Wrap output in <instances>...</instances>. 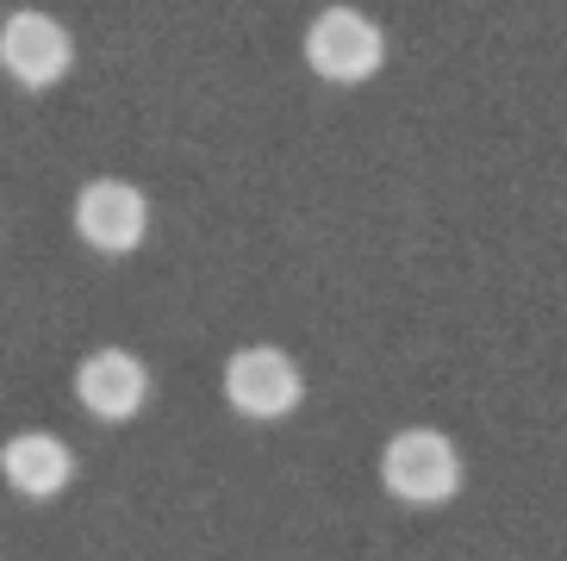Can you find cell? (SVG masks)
<instances>
[{"instance_id": "obj_5", "label": "cell", "mask_w": 567, "mask_h": 561, "mask_svg": "<svg viewBox=\"0 0 567 561\" xmlns=\"http://www.w3.org/2000/svg\"><path fill=\"white\" fill-rule=\"evenodd\" d=\"M75 237L87 249H101V256H132L144 237H151V200L144 187L118 182V175H101V182H87L75 194Z\"/></svg>"}, {"instance_id": "obj_7", "label": "cell", "mask_w": 567, "mask_h": 561, "mask_svg": "<svg viewBox=\"0 0 567 561\" xmlns=\"http://www.w3.org/2000/svg\"><path fill=\"white\" fill-rule=\"evenodd\" d=\"M0 480H7V493L44 506V499L69 493V480H75V449H69L56 430H19V437L0 443Z\"/></svg>"}, {"instance_id": "obj_6", "label": "cell", "mask_w": 567, "mask_h": 561, "mask_svg": "<svg viewBox=\"0 0 567 561\" xmlns=\"http://www.w3.org/2000/svg\"><path fill=\"white\" fill-rule=\"evenodd\" d=\"M75 406H82L94 425H132V418L151 406V368L118 344L94 349V356H82V368H75Z\"/></svg>"}, {"instance_id": "obj_4", "label": "cell", "mask_w": 567, "mask_h": 561, "mask_svg": "<svg viewBox=\"0 0 567 561\" xmlns=\"http://www.w3.org/2000/svg\"><path fill=\"white\" fill-rule=\"evenodd\" d=\"M0 69L25 94H44V88H56L75 69V38H69V26L56 13L19 7V13L0 19Z\"/></svg>"}, {"instance_id": "obj_1", "label": "cell", "mask_w": 567, "mask_h": 561, "mask_svg": "<svg viewBox=\"0 0 567 561\" xmlns=\"http://www.w3.org/2000/svg\"><path fill=\"white\" fill-rule=\"evenodd\" d=\"M462 480H467L462 449H455L443 430L412 425L381 449V487L400 499V506H417V512H424V506H450V499L462 493Z\"/></svg>"}, {"instance_id": "obj_2", "label": "cell", "mask_w": 567, "mask_h": 561, "mask_svg": "<svg viewBox=\"0 0 567 561\" xmlns=\"http://www.w3.org/2000/svg\"><path fill=\"white\" fill-rule=\"evenodd\" d=\"M218 394H225V406H231L237 418H250V425H281V418L300 412L306 375L287 349L244 344V349H231V363L218 375Z\"/></svg>"}, {"instance_id": "obj_3", "label": "cell", "mask_w": 567, "mask_h": 561, "mask_svg": "<svg viewBox=\"0 0 567 561\" xmlns=\"http://www.w3.org/2000/svg\"><path fill=\"white\" fill-rule=\"evenodd\" d=\"M386 63V32L362 7H324V13L306 26V69L318 82L331 88H355V82H374Z\"/></svg>"}]
</instances>
